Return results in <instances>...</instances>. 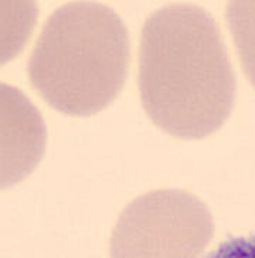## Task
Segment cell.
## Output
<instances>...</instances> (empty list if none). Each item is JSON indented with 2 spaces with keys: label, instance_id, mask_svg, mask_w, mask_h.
I'll list each match as a JSON object with an SVG mask.
<instances>
[{
  "label": "cell",
  "instance_id": "6da1fadb",
  "mask_svg": "<svg viewBox=\"0 0 255 258\" xmlns=\"http://www.w3.org/2000/svg\"><path fill=\"white\" fill-rule=\"evenodd\" d=\"M138 87L155 125L180 139L221 128L235 99V76L217 23L192 3H173L146 19Z\"/></svg>",
  "mask_w": 255,
  "mask_h": 258
},
{
  "label": "cell",
  "instance_id": "7a4b0ae2",
  "mask_svg": "<svg viewBox=\"0 0 255 258\" xmlns=\"http://www.w3.org/2000/svg\"><path fill=\"white\" fill-rule=\"evenodd\" d=\"M129 37L102 3L70 2L47 19L27 66L31 87L67 115H92L126 81Z\"/></svg>",
  "mask_w": 255,
  "mask_h": 258
},
{
  "label": "cell",
  "instance_id": "3957f363",
  "mask_svg": "<svg viewBox=\"0 0 255 258\" xmlns=\"http://www.w3.org/2000/svg\"><path fill=\"white\" fill-rule=\"evenodd\" d=\"M214 221L200 199L174 189L138 196L111 234L109 258H203Z\"/></svg>",
  "mask_w": 255,
  "mask_h": 258
},
{
  "label": "cell",
  "instance_id": "277c9868",
  "mask_svg": "<svg viewBox=\"0 0 255 258\" xmlns=\"http://www.w3.org/2000/svg\"><path fill=\"white\" fill-rule=\"evenodd\" d=\"M225 20L248 81L255 88V0L230 2Z\"/></svg>",
  "mask_w": 255,
  "mask_h": 258
},
{
  "label": "cell",
  "instance_id": "5b68a950",
  "mask_svg": "<svg viewBox=\"0 0 255 258\" xmlns=\"http://www.w3.org/2000/svg\"><path fill=\"white\" fill-rule=\"evenodd\" d=\"M207 258H255V235L231 237Z\"/></svg>",
  "mask_w": 255,
  "mask_h": 258
}]
</instances>
